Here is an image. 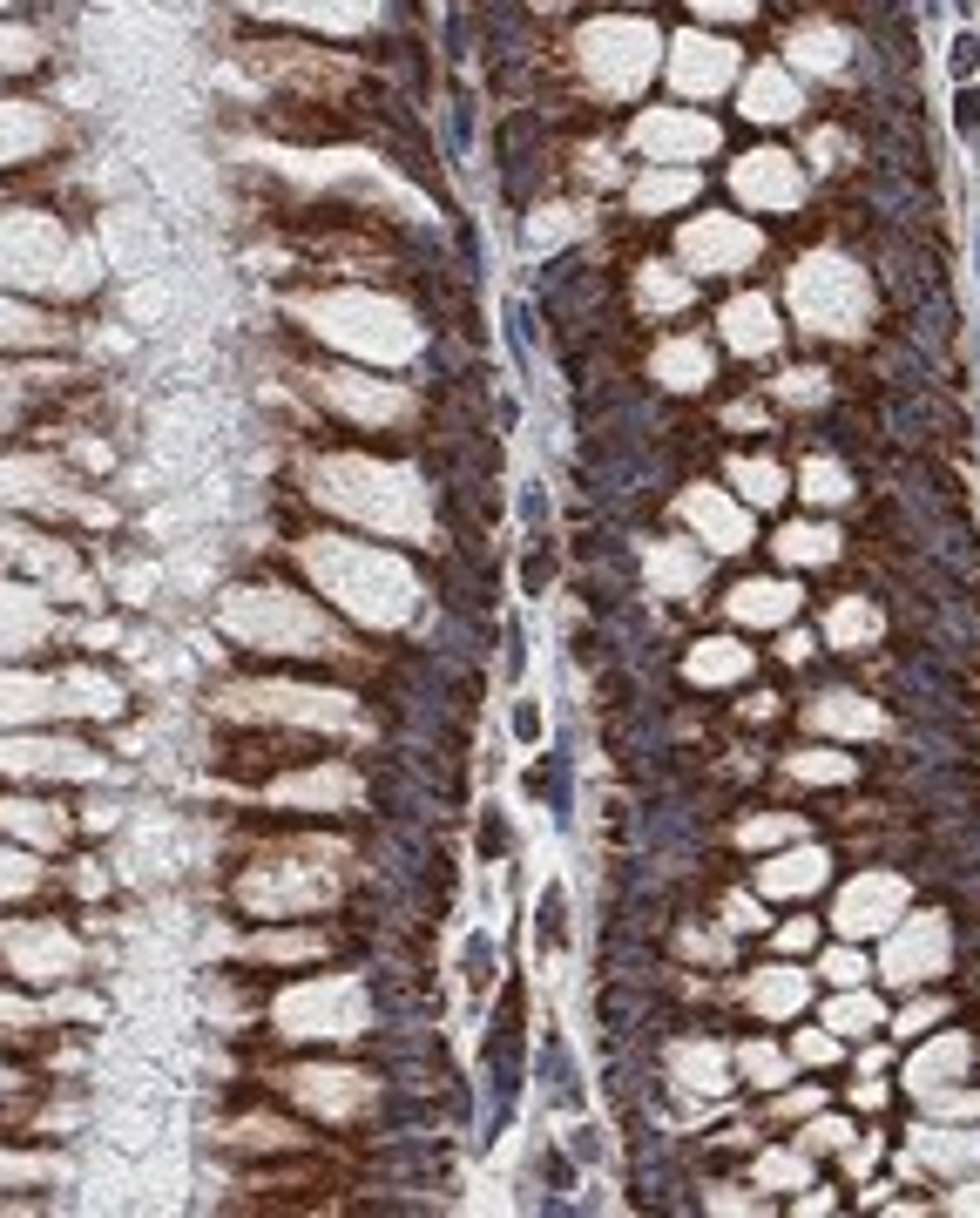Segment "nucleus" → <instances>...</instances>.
I'll list each match as a JSON object with an SVG mask.
<instances>
[{"instance_id": "nucleus-48", "label": "nucleus", "mask_w": 980, "mask_h": 1218, "mask_svg": "<svg viewBox=\"0 0 980 1218\" xmlns=\"http://www.w3.org/2000/svg\"><path fill=\"white\" fill-rule=\"evenodd\" d=\"M535 920H541V941H561V934H569V928H561V920H569V907H561V887H548V894H541Z\"/></svg>"}, {"instance_id": "nucleus-4", "label": "nucleus", "mask_w": 980, "mask_h": 1218, "mask_svg": "<svg viewBox=\"0 0 980 1218\" xmlns=\"http://www.w3.org/2000/svg\"><path fill=\"white\" fill-rule=\"evenodd\" d=\"M656 28L650 21H596L582 28V68L596 75L602 95H636L656 75Z\"/></svg>"}, {"instance_id": "nucleus-12", "label": "nucleus", "mask_w": 980, "mask_h": 1218, "mask_svg": "<svg viewBox=\"0 0 980 1218\" xmlns=\"http://www.w3.org/2000/svg\"><path fill=\"white\" fill-rule=\"evenodd\" d=\"M825 880H832V860H825V846H811V840L778 846V853H765V867H757V894H765V901H805Z\"/></svg>"}, {"instance_id": "nucleus-13", "label": "nucleus", "mask_w": 980, "mask_h": 1218, "mask_svg": "<svg viewBox=\"0 0 980 1218\" xmlns=\"http://www.w3.org/2000/svg\"><path fill=\"white\" fill-rule=\"evenodd\" d=\"M724 602H730V617H738L744 630H784L805 596H798V583H784V575H751V583H738Z\"/></svg>"}, {"instance_id": "nucleus-38", "label": "nucleus", "mask_w": 980, "mask_h": 1218, "mask_svg": "<svg viewBox=\"0 0 980 1218\" xmlns=\"http://www.w3.org/2000/svg\"><path fill=\"white\" fill-rule=\"evenodd\" d=\"M818 974L832 982V989H859V982L872 974V961L859 955V947H825V955H818Z\"/></svg>"}, {"instance_id": "nucleus-53", "label": "nucleus", "mask_w": 980, "mask_h": 1218, "mask_svg": "<svg viewBox=\"0 0 980 1218\" xmlns=\"http://www.w3.org/2000/svg\"><path fill=\"white\" fill-rule=\"evenodd\" d=\"M683 955H696V961H724L730 947H724V934H683Z\"/></svg>"}, {"instance_id": "nucleus-18", "label": "nucleus", "mask_w": 980, "mask_h": 1218, "mask_svg": "<svg viewBox=\"0 0 980 1218\" xmlns=\"http://www.w3.org/2000/svg\"><path fill=\"white\" fill-rule=\"evenodd\" d=\"M738 109L751 115V122H791V115L805 109V95H798L791 68L765 61V68H751V75H744V95H738Z\"/></svg>"}, {"instance_id": "nucleus-14", "label": "nucleus", "mask_w": 980, "mask_h": 1218, "mask_svg": "<svg viewBox=\"0 0 980 1218\" xmlns=\"http://www.w3.org/2000/svg\"><path fill=\"white\" fill-rule=\"evenodd\" d=\"M967 1063H974V1036L940 1029V1036H926V1043L906 1056V1083L920 1089V1097H933V1089L960 1083V1076H967Z\"/></svg>"}, {"instance_id": "nucleus-8", "label": "nucleus", "mask_w": 980, "mask_h": 1218, "mask_svg": "<svg viewBox=\"0 0 980 1218\" xmlns=\"http://www.w3.org/2000/svg\"><path fill=\"white\" fill-rule=\"evenodd\" d=\"M724 143L717 136L711 115H696V109H650L636 115V149L656 163H696V157H711V149Z\"/></svg>"}, {"instance_id": "nucleus-22", "label": "nucleus", "mask_w": 980, "mask_h": 1218, "mask_svg": "<svg viewBox=\"0 0 980 1218\" xmlns=\"http://www.w3.org/2000/svg\"><path fill=\"white\" fill-rule=\"evenodd\" d=\"M650 373L663 379L669 393H696V387H711V379H717V359H711V345H703V339H663V345H656V359H650Z\"/></svg>"}, {"instance_id": "nucleus-34", "label": "nucleus", "mask_w": 980, "mask_h": 1218, "mask_svg": "<svg viewBox=\"0 0 980 1218\" xmlns=\"http://www.w3.org/2000/svg\"><path fill=\"white\" fill-rule=\"evenodd\" d=\"M636 299L650 305V312H683V305H690V278H683L676 264H642Z\"/></svg>"}, {"instance_id": "nucleus-39", "label": "nucleus", "mask_w": 980, "mask_h": 1218, "mask_svg": "<svg viewBox=\"0 0 980 1218\" xmlns=\"http://www.w3.org/2000/svg\"><path fill=\"white\" fill-rule=\"evenodd\" d=\"M771 393H778V400H791V406H818V400H825V373H818V366H791V373L771 379Z\"/></svg>"}, {"instance_id": "nucleus-51", "label": "nucleus", "mask_w": 980, "mask_h": 1218, "mask_svg": "<svg viewBox=\"0 0 980 1218\" xmlns=\"http://www.w3.org/2000/svg\"><path fill=\"white\" fill-rule=\"evenodd\" d=\"M690 7L711 21H751V0H690Z\"/></svg>"}, {"instance_id": "nucleus-1", "label": "nucleus", "mask_w": 980, "mask_h": 1218, "mask_svg": "<svg viewBox=\"0 0 980 1218\" xmlns=\"http://www.w3.org/2000/svg\"><path fill=\"white\" fill-rule=\"evenodd\" d=\"M312 575L332 589V596L366 623H399L412 610V575L399 569L393 556H372V548H352V542H312L305 548Z\"/></svg>"}, {"instance_id": "nucleus-23", "label": "nucleus", "mask_w": 980, "mask_h": 1218, "mask_svg": "<svg viewBox=\"0 0 980 1218\" xmlns=\"http://www.w3.org/2000/svg\"><path fill=\"white\" fill-rule=\"evenodd\" d=\"M751 650L738 644V636H703V644H690V657H683V671H690V684H744L751 677Z\"/></svg>"}, {"instance_id": "nucleus-54", "label": "nucleus", "mask_w": 980, "mask_h": 1218, "mask_svg": "<svg viewBox=\"0 0 980 1218\" xmlns=\"http://www.w3.org/2000/svg\"><path fill=\"white\" fill-rule=\"evenodd\" d=\"M818 1104H825L818 1089H791V1097H778V1104H771V1110H778V1117H811V1110H818Z\"/></svg>"}, {"instance_id": "nucleus-20", "label": "nucleus", "mask_w": 980, "mask_h": 1218, "mask_svg": "<svg viewBox=\"0 0 980 1218\" xmlns=\"http://www.w3.org/2000/svg\"><path fill=\"white\" fill-rule=\"evenodd\" d=\"M805 725L825 731V738H880L886 717H880V704L859 698V690H832V698H818L805 711Z\"/></svg>"}, {"instance_id": "nucleus-17", "label": "nucleus", "mask_w": 980, "mask_h": 1218, "mask_svg": "<svg viewBox=\"0 0 980 1218\" xmlns=\"http://www.w3.org/2000/svg\"><path fill=\"white\" fill-rule=\"evenodd\" d=\"M913 1164H926V1171L940 1178H967L980 1164V1131H960V1124H920L913 1131Z\"/></svg>"}, {"instance_id": "nucleus-60", "label": "nucleus", "mask_w": 980, "mask_h": 1218, "mask_svg": "<svg viewBox=\"0 0 980 1218\" xmlns=\"http://www.w3.org/2000/svg\"><path fill=\"white\" fill-rule=\"evenodd\" d=\"M778 657H784V663H805V657H811V636H784Z\"/></svg>"}, {"instance_id": "nucleus-52", "label": "nucleus", "mask_w": 980, "mask_h": 1218, "mask_svg": "<svg viewBox=\"0 0 980 1218\" xmlns=\"http://www.w3.org/2000/svg\"><path fill=\"white\" fill-rule=\"evenodd\" d=\"M947 1212H980V1171H967L960 1185L947 1191Z\"/></svg>"}, {"instance_id": "nucleus-44", "label": "nucleus", "mask_w": 980, "mask_h": 1218, "mask_svg": "<svg viewBox=\"0 0 980 1218\" xmlns=\"http://www.w3.org/2000/svg\"><path fill=\"white\" fill-rule=\"evenodd\" d=\"M724 928L730 934H757L765 928V894H730L724 901Z\"/></svg>"}, {"instance_id": "nucleus-55", "label": "nucleus", "mask_w": 980, "mask_h": 1218, "mask_svg": "<svg viewBox=\"0 0 980 1218\" xmlns=\"http://www.w3.org/2000/svg\"><path fill=\"white\" fill-rule=\"evenodd\" d=\"M853 1104H859V1110H880V1104H886V1083H880V1070H859Z\"/></svg>"}, {"instance_id": "nucleus-6", "label": "nucleus", "mask_w": 980, "mask_h": 1218, "mask_svg": "<svg viewBox=\"0 0 980 1218\" xmlns=\"http://www.w3.org/2000/svg\"><path fill=\"white\" fill-rule=\"evenodd\" d=\"M757 230L744 224V217H690L676 237V258L690 264V272H711V278H730V272H751L757 264Z\"/></svg>"}, {"instance_id": "nucleus-35", "label": "nucleus", "mask_w": 980, "mask_h": 1218, "mask_svg": "<svg viewBox=\"0 0 980 1218\" xmlns=\"http://www.w3.org/2000/svg\"><path fill=\"white\" fill-rule=\"evenodd\" d=\"M811 1185V1151H765L757 1158V1191H805Z\"/></svg>"}, {"instance_id": "nucleus-40", "label": "nucleus", "mask_w": 980, "mask_h": 1218, "mask_svg": "<svg viewBox=\"0 0 980 1218\" xmlns=\"http://www.w3.org/2000/svg\"><path fill=\"white\" fill-rule=\"evenodd\" d=\"M853 1124H845V1117H818V1110H811V1124H805V1137H798V1151H811V1158H818V1151H845V1144H853Z\"/></svg>"}, {"instance_id": "nucleus-10", "label": "nucleus", "mask_w": 980, "mask_h": 1218, "mask_svg": "<svg viewBox=\"0 0 980 1218\" xmlns=\"http://www.w3.org/2000/svg\"><path fill=\"white\" fill-rule=\"evenodd\" d=\"M730 183H738V197L751 203V210H771V217L805 203V176H798V163L784 157V149H751V157H738Z\"/></svg>"}, {"instance_id": "nucleus-56", "label": "nucleus", "mask_w": 980, "mask_h": 1218, "mask_svg": "<svg viewBox=\"0 0 980 1218\" xmlns=\"http://www.w3.org/2000/svg\"><path fill=\"white\" fill-rule=\"evenodd\" d=\"M514 738H521V745H535V738H541V711H535V704H514Z\"/></svg>"}, {"instance_id": "nucleus-62", "label": "nucleus", "mask_w": 980, "mask_h": 1218, "mask_svg": "<svg viewBox=\"0 0 980 1218\" xmlns=\"http://www.w3.org/2000/svg\"><path fill=\"white\" fill-rule=\"evenodd\" d=\"M974 264H980V230H974Z\"/></svg>"}, {"instance_id": "nucleus-28", "label": "nucleus", "mask_w": 980, "mask_h": 1218, "mask_svg": "<svg viewBox=\"0 0 980 1218\" xmlns=\"http://www.w3.org/2000/svg\"><path fill=\"white\" fill-rule=\"evenodd\" d=\"M771 548L791 569H825V562H838V529H825V521H784L771 535Z\"/></svg>"}, {"instance_id": "nucleus-19", "label": "nucleus", "mask_w": 980, "mask_h": 1218, "mask_svg": "<svg viewBox=\"0 0 980 1218\" xmlns=\"http://www.w3.org/2000/svg\"><path fill=\"white\" fill-rule=\"evenodd\" d=\"M642 569H650V589H656V596H676V602H683V596H696V589H703V575H711V556H703L696 542H656Z\"/></svg>"}, {"instance_id": "nucleus-50", "label": "nucleus", "mask_w": 980, "mask_h": 1218, "mask_svg": "<svg viewBox=\"0 0 980 1218\" xmlns=\"http://www.w3.org/2000/svg\"><path fill=\"white\" fill-rule=\"evenodd\" d=\"M838 157H845V136L838 130H811V163H818V170H838Z\"/></svg>"}, {"instance_id": "nucleus-15", "label": "nucleus", "mask_w": 980, "mask_h": 1218, "mask_svg": "<svg viewBox=\"0 0 980 1218\" xmlns=\"http://www.w3.org/2000/svg\"><path fill=\"white\" fill-rule=\"evenodd\" d=\"M738 1056H730L724 1043H676L669 1049V1083L690 1089V1097H730V1083H738Z\"/></svg>"}, {"instance_id": "nucleus-61", "label": "nucleus", "mask_w": 980, "mask_h": 1218, "mask_svg": "<svg viewBox=\"0 0 980 1218\" xmlns=\"http://www.w3.org/2000/svg\"><path fill=\"white\" fill-rule=\"evenodd\" d=\"M798 1212H805V1218H811V1212H832V1198H825V1191H811V1185H805V1198H798Z\"/></svg>"}, {"instance_id": "nucleus-11", "label": "nucleus", "mask_w": 980, "mask_h": 1218, "mask_svg": "<svg viewBox=\"0 0 980 1218\" xmlns=\"http://www.w3.org/2000/svg\"><path fill=\"white\" fill-rule=\"evenodd\" d=\"M669 82L683 95H717V88L738 82V48L717 41V34H676L669 41Z\"/></svg>"}, {"instance_id": "nucleus-58", "label": "nucleus", "mask_w": 980, "mask_h": 1218, "mask_svg": "<svg viewBox=\"0 0 980 1218\" xmlns=\"http://www.w3.org/2000/svg\"><path fill=\"white\" fill-rule=\"evenodd\" d=\"M711 1212H765V1198H744V1191H711Z\"/></svg>"}, {"instance_id": "nucleus-21", "label": "nucleus", "mask_w": 980, "mask_h": 1218, "mask_svg": "<svg viewBox=\"0 0 980 1218\" xmlns=\"http://www.w3.org/2000/svg\"><path fill=\"white\" fill-rule=\"evenodd\" d=\"M784 55H791L805 75H845L853 68V41H845V28H832V21H805V28H791Z\"/></svg>"}, {"instance_id": "nucleus-32", "label": "nucleus", "mask_w": 980, "mask_h": 1218, "mask_svg": "<svg viewBox=\"0 0 980 1218\" xmlns=\"http://www.w3.org/2000/svg\"><path fill=\"white\" fill-rule=\"evenodd\" d=\"M784 772H791L798 786H845L859 765L845 759V752H832V745H805V752H791V759H784Z\"/></svg>"}, {"instance_id": "nucleus-2", "label": "nucleus", "mask_w": 980, "mask_h": 1218, "mask_svg": "<svg viewBox=\"0 0 980 1218\" xmlns=\"http://www.w3.org/2000/svg\"><path fill=\"white\" fill-rule=\"evenodd\" d=\"M791 312L805 332H825V339H859L872 318V278L859 272L853 258L838 251H811L798 258L791 272Z\"/></svg>"}, {"instance_id": "nucleus-45", "label": "nucleus", "mask_w": 980, "mask_h": 1218, "mask_svg": "<svg viewBox=\"0 0 980 1218\" xmlns=\"http://www.w3.org/2000/svg\"><path fill=\"white\" fill-rule=\"evenodd\" d=\"M257 955L264 961H305V955H318V934H264Z\"/></svg>"}, {"instance_id": "nucleus-46", "label": "nucleus", "mask_w": 980, "mask_h": 1218, "mask_svg": "<svg viewBox=\"0 0 980 1218\" xmlns=\"http://www.w3.org/2000/svg\"><path fill=\"white\" fill-rule=\"evenodd\" d=\"M798 1063H811V1070H825V1063H838V1036L832 1029H798Z\"/></svg>"}, {"instance_id": "nucleus-27", "label": "nucleus", "mask_w": 980, "mask_h": 1218, "mask_svg": "<svg viewBox=\"0 0 980 1218\" xmlns=\"http://www.w3.org/2000/svg\"><path fill=\"white\" fill-rule=\"evenodd\" d=\"M696 197V170L690 163H656L650 176H636V190H629V203H636V217H656V210H676V203Z\"/></svg>"}, {"instance_id": "nucleus-30", "label": "nucleus", "mask_w": 980, "mask_h": 1218, "mask_svg": "<svg viewBox=\"0 0 980 1218\" xmlns=\"http://www.w3.org/2000/svg\"><path fill=\"white\" fill-rule=\"evenodd\" d=\"M298 1097H312V1104H325V1110H352V1104H366V1097H372V1083H366V1076H352V1070H305L298 1076Z\"/></svg>"}, {"instance_id": "nucleus-41", "label": "nucleus", "mask_w": 980, "mask_h": 1218, "mask_svg": "<svg viewBox=\"0 0 980 1218\" xmlns=\"http://www.w3.org/2000/svg\"><path fill=\"white\" fill-rule=\"evenodd\" d=\"M926 1117H947V1124H960V1117H980V1089H960V1083L933 1089V1097H926Z\"/></svg>"}, {"instance_id": "nucleus-33", "label": "nucleus", "mask_w": 980, "mask_h": 1218, "mask_svg": "<svg viewBox=\"0 0 980 1218\" xmlns=\"http://www.w3.org/2000/svg\"><path fill=\"white\" fill-rule=\"evenodd\" d=\"M332 400L345 406V414H358V420H385V414H399V393L393 387H372V379H352V373H339V387H325Z\"/></svg>"}, {"instance_id": "nucleus-47", "label": "nucleus", "mask_w": 980, "mask_h": 1218, "mask_svg": "<svg viewBox=\"0 0 980 1218\" xmlns=\"http://www.w3.org/2000/svg\"><path fill=\"white\" fill-rule=\"evenodd\" d=\"M947 68L960 75V82L980 68V34H974V28H960V34H953V48H947Z\"/></svg>"}, {"instance_id": "nucleus-49", "label": "nucleus", "mask_w": 980, "mask_h": 1218, "mask_svg": "<svg viewBox=\"0 0 980 1218\" xmlns=\"http://www.w3.org/2000/svg\"><path fill=\"white\" fill-rule=\"evenodd\" d=\"M778 947H784V955H805V947H818V920H784V928H778Z\"/></svg>"}, {"instance_id": "nucleus-57", "label": "nucleus", "mask_w": 980, "mask_h": 1218, "mask_svg": "<svg viewBox=\"0 0 980 1218\" xmlns=\"http://www.w3.org/2000/svg\"><path fill=\"white\" fill-rule=\"evenodd\" d=\"M845 1164H853V1171L866 1178L872 1164H880V1137H872V1144H866V1137H853V1144H845Z\"/></svg>"}, {"instance_id": "nucleus-24", "label": "nucleus", "mask_w": 980, "mask_h": 1218, "mask_svg": "<svg viewBox=\"0 0 980 1218\" xmlns=\"http://www.w3.org/2000/svg\"><path fill=\"white\" fill-rule=\"evenodd\" d=\"M886 630V617L872 610V596H838L832 610H825V644L832 650H872Z\"/></svg>"}, {"instance_id": "nucleus-43", "label": "nucleus", "mask_w": 980, "mask_h": 1218, "mask_svg": "<svg viewBox=\"0 0 980 1218\" xmlns=\"http://www.w3.org/2000/svg\"><path fill=\"white\" fill-rule=\"evenodd\" d=\"M953 136L967 149H980V88L974 82H960V95H953Z\"/></svg>"}, {"instance_id": "nucleus-42", "label": "nucleus", "mask_w": 980, "mask_h": 1218, "mask_svg": "<svg viewBox=\"0 0 980 1218\" xmlns=\"http://www.w3.org/2000/svg\"><path fill=\"white\" fill-rule=\"evenodd\" d=\"M940 1016H947V1002H940V995H913V1002H906V1009H899V1016H893V1029H899V1036H913V1043H920V1036H926V1029H933V1022H940Z\"/></svg>"}, {"instance_id": "nucleus-37", "label": "nucleus", "mask_w": 980, "mask_h": 1218, "mask_svg": "<svg viewBox=\"0 0 980 1218\" xmlns=\"http://www.w3.org/2000/svg\"><path fill=\"white\" fill-rule=\"evenodd\" d=\"M798 840V819L791 813H757L738 826V846H751V853H778V846Z\"/></svg>"}, {"instance_id": "nucleus-5", "label": "nucleus", "mask_w": 980, "mask_h": 1218, "mask_svg": "<svg viewBox=\"0 0 980 1218\" xmlns=\"http://www.w3.org/2000/svg\"><path fill=\"white\" fill-rule=\"evenodd\" d=\"M953 961V928L940 914H906L893 934H886V955H880V974L893 989H926L933 974H947Z\"/></svg>"}, {"instance_id": "nucleus-25", "label": "nucleus", "mask_w": 980, "mask_h": 1218, "mask_svg": "<svg viewBox=\"0 0 980 1218\" xmlns=\"http://www.w3.org/2000/svg\"><path fill=\"white\" fill-rule=\"evenodd\" d=\"M744 995H751V1009H757V1016L784 1022V1016H798V1009L811 1002V974H798V968H757Z\"/></svg>"}, {"instance_id": "nucleus-7", "label": "nucleus", "mask_w": 980, "mask_h": 1218, "mask_svg": "<svg viewBox=\"0 0 980 1218\" xmlns=\"http://www.w3.org/2000/svg\"><path fill=\"white\" fill-rule=\"evenodd\" d=\"M906 907H913V894H906L899 874H859L853 887L838 894L832 928L845 934V941H872V934H893L899 920H906Z\"/></svg>"}, {"instance_id": "nucleus-9", "label": "nucleus", "mask_w": 980, "mask_h": 1218, "mask_svg": "<svg viewBox=\"0 0 980 1218\" xmlns=\"http://www.w3.org/2000/svg\"><path fill=\"white\" fill-rule=\"evenodd\" d=\"M676 515L690 521L696 542H711V556H738V548H751V508L738 502V494H724V487H683V502Z\"/></svg>"}, {"instance_id": "nucleus-29", "label": "nucleus", "mask_w": 980, "mask_h": 1218, "mask_svg": "<svg viewBox=\"0 0 980 1218\" xmlns=\"http://www.w3.org/2000/svg\"><path fill=\"white\" fill-rule=\"evenodd\" d=\"M798 494H805L811 508H845L853 502V474L838 468L832 454H811L805 468H798Z\"/></svg>"}, {"instance_id": "nucleus-16", "label": "nucleus", "mask_w": 980, "mask_h": 1218, "mask_svg": "<svg viewBox=\"0 0 980 1218\" xmlns=\"http://www.w3.org/2000/svg\"><path fill=\"white\" fill-rule=\"evenodd\" d=\"M778 339H784V325H778V312H771L765 291H744V299L724 305V345H730V352L771 359V352H778Z\"/></svg>"}, {"instance_id": "nucleus-59", "label": "nucleus", "mask_w": 980, "mask_h": 1218, "mask_svg": "<svg viewBox=\"0 0 980 1218\" xmlns=\"http://www.w3.org/2000/svg\"><path fill=\"white\" fill-rule=\"evenodd\" d=\"M561 217H569V210H541V224H535V244H554V237H561V230H569Z\"/></svg>"}, {"instance_id": "nucleus-36", "label": "nucleus", "mask_w": 980, "mask_h": 1218, "mask_svg": "<svg viewBox=\"0 0 980 1218\" xmlns=\"http://www.w3.org/2000/svg\"><path fill=\"white\" fill-rule=\"evenodd\" d=\"M738 1070H744V1083H757V1089L791 1083V1056H784V1049H771V1043H744V1049H738Z\"/></svg>"}, {"instance_id": "nucleus-31", "label": "nucleus", "mask_w": 980, "mask_h": 1218, "mask_svg": "<svg viewBox=\"0 0 980 1218\" xmlns=\"http://www.w3.org/2000/svg\"><path fill=\"white\" fill-rule=\"evenodd\" d=\"M825 1029L832 1036H872V1029H886V1002L866 995V989H838V1002L825 1009Z\"/></svg>"}, {"instance_id": "nucleus-26", "label": "nucleus", "mask_w": 980, "mask_h": 1218, "mask_svg": "<svg viewBox=\"0 0 980 1218\" xmlns=\"http://www.w3.org/2000/svg\"><path fill=\"white\" fill-rule=\"evenodd\" d=\"M724 481L738 487V502H744V508H778L784 494H791V474H784L778 460H765V454L730 460V468H724Z\"/></svg>"}, {"instance_id": "nucleus-3", "label": "nucleus", "mask_w": 980, "mask_h": 1218, "mask_svg": "<svg viewBox=\"0 0 980 1218\" xmlns=\"http://www.w3.org/2000/svg\"><path fill=\"white\" fill-rule=\"evenodd\" d=\"M318 494L325 502H339V508H358V515H372L385 529H427V508H420V487L406 481V474H385V468H372V460H339V468H325L318 474Z\"/></svg>"}]
</instances>
